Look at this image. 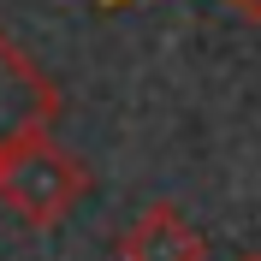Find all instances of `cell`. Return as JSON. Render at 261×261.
Here are the masks:
<instances>
[{
    "mask_svg": "<svg viewBox=\"0 0 261 261\" xmlns=\"http://www.w3.org/2000/svg\"><path fill=\"white\" fill-rule=\"evenodd\" d=\"M83 190H89V166H83L71 148L54 143V130L18 143L6 161H0V202H6L24 226H60Z\"/></svg>",
    "mask_w": 261,
    "mask_h": 261,
    "instance_id": "6da1fadb",
    "label": "cell"
},
{
    "mask_svg": "<svg viewBox=\"0 0 261 261\" xmlns=\"http://www.w3.org/2000/svg\"><path fill=\"white\" fill-rule=\"evenodd\" d=\"M54 119H60V89H54V77L0 30V161H6L18 143L54 130Z\"/></svg>",
    "mask_w": 261,
    "mask_h": 261,
    "instance_id": "7a4b0ae2",
    "label": "cell"
},
{
    "mask_svg": "<svg viewBox=\"0 0 261 261\" xmlns=\"http://www.w3.org/2000/svg\"><path fill=\"white\" fill-rule=\"evenodd\" d=\"M119 261H208V238L172 202H148L119 238Z\"/></svg>",
    "mask_w": 261,
    "mask_h": 261,
    "instance_id": "3957f363",
    "label": "cell"
},
{
    "mask_svg": "<svg viewBox=\"0 0 261 261\" xmlns=\"http://www.w3.org/2000/svg\"><path fill=\"white\" fill-rule=\"evenodd\" d=\"M101 6H107V12H113V6H125V0H101ZM231 12H244V18H255L261 24V0H226Z\"/></svg>",
    "mask_w": 261,
    "mask_h": 261,
    "instance_id": "277c9868",
    "label": "cell"
},
{
    "mask_svg": "<svg viewBox=\"0 0 261 261\" xmlns=\"http://www.w3.org/2000/svg\"><path fill=\"white\" fill-rule=\"evenodd\" d=\"M244 261H261V255H244Z\"/></svg>",
    "mask_w": 261,
    "mask_h": 261,
    "instance_id": "5b68a950",
    "label": "cell"
}]
</instances>
